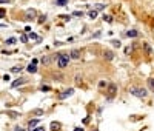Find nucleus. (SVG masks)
<instances>
[{"instance_id": "1", "label": "nucleus", "mask_w": 154, "mask_h": 131, "mask_svg": "<svg viewBox=\"0 0 154 131\" xmlns=\"http://www.w3.org/2000/svg\"><path fill=\"white\" fill-rule=\"evenodd\" d=\"M68 62H69V57L66 56V54H62V56H59V68H65L68 67Z\"/></svg>"}, {"instance_id": "2", "label": "nucleus", "mask_w": 154, "mask_h": 131, "mask_svg": "<svg viewBox=\"0 0 154 131\" xmlns=\"http://www.w3.org/2000/svg\"><path fill=\"white\" fill-rule=\"evenodd\" d=\"M131 92L136 94L137 97H146L148 96V92H146L145 88H131Z\"/></svg>"}, {"instance_id": "3", "label": "nucleus", "mask_w": 154, "mask_h": 131, "mask_svg": "<svg viewBox=\"0 0 154 131\" xmlns=\"http://www.w3.org/2000/svg\"><path fill=\"white\" fill-rule=\"evenodd\" d=\"M116 92H117V86H116L114 83H109V85H108V96L113 97Z\"/></svg>"}, {"instance_id": "4", "label": "nucleus", "mask_w": 154, "mask_h": 131, "mask_svg": "<svg viewBox=\"0 0 154 131\" xmlns=\"http://www.w3.org/2000/svg\"><path fill=\"white\" fill-rule=\"evenodd\" d=\"M69 57L71 59H80V51L79 50H73L71 54H69Z\"/></svg>"}, {"instance_id": "5", "label": "nucleus", "mask_w": 154, "mask_h": 131, "mask_svg": "<svg viewBox=\"0 0 154 131\" xmlns=\"http://www.w3.org/2000/svg\"><path fill=\"white\" fill-rule=\"evenodd\" d=\"M73 92H74V90H73V88H69V90H66V91H65V92H63V94H62V96H60V99H66V97H69L71 94H73Z\"/></svg>"}, {"instance_id": "6", "label": "nucleus", "mask_w": 154, "mask_h": 131, "mask_svg": "<svg viewBox=\"0 0 154 131\" xmlns=\"http://www.w3.org/2000/svg\"><path fill=\"white\" fill-rule=\"evenodd\" d=\"M25 82H26L25 79H17V80L13 82V85H11V86H13V88H15V86H19V85H23Z\"/></svg>"}, {"instance_id": "7", "label": "nucleus", "mask_w": 154, "mask_h": 131, "mask_svg": "<svg viewBox=\"0 0 154 131\" xmlns=\"http://www.w3.org/2000/svg\"><path fill=\"white\" fill-rule=\"evenodd\" d=\"M26 17H28V19H32V17H36V11H34V9H29L28 13H26Z\"/></svg>"}, {"instance_id": "8", "label": "nucleus", "mask_w": 154, "mask_h": 131, "mask_svg": "<svg viewBox=\"0 0 154 131\" xmlns=\"http://www.w3.org/2000/svg\"><path fill=\"white\" fill-rule=\"evenodd\" d=\"M37 123H38V119H34V120H31V122H29V130L32 131V130H34V127H36Z\"/></svg>"}, {"instance_id": "9", "label": "nucleus", "mask_w": 154, "mask_h": 131, "mask_svg": "<svg viewBox=\"0 0 154 131\" xmlns=\"http://www.w3.org/2000/svg\"><path fill=\"white\" fill-rule=\"evenodd\" d=\"M103 56H105V57H106V60H111V59H113V53L106 50L105 53H103Z\"/></svg>"}, {"instance_id": "10", "label": "nucleus", "mask_w": 154, "mask_h": 131, "mask_svg": "<svg viewBox=\"0 0 154 131\" xmlns=\"http://www.w3.org/2000/svg\"><path fill=\"white\" fill-rule=\"evenodd\" d=\"M126 36H128V37H136V36H137V31H136V29H131V31L126 32Z\"/></svg>"}, {"instance_id": "11", "label": "nucleus", "mask_w": 154, "mask_h": 131, "mask_svg": "<svg viewBox=\"0 0 154 131\" xmlns=\"http://www.w3.org/2000/svg\"><path fill=\"white\" fill-rule=\"evenodd\" d=\"M88 15H90L91 19H96V17H97V11H90V13H88Z\"/></svg>"}, {"instance_id": "12", "label": "nucleus", "mask_w": 154, "mask_h": 131, "mask_svg": "<svg viewBox=\"0 0 154 131\" xmlns=\"http://www.w3.org/2000/svg\"><path fill=\"white\" fill-rule=\"evenodd\" d=\"M28 71H29V73H36V71H37L36 65H29V67H28Z\"/></svg>"}, {"instance_id": "13", "label": "nucleus", "mask_w": 154, "mask_h": 131, "mask_svg": "<svg viewBox=\"0 0 154 131\" xmlns=\"http://www.w3.org/2000/svg\"><path fill=\"white\" fill-rule=\"evenodd\" d=\"M148 85H150V88L154 91V79H150V80H148Z\"/></svg>"}, {"instance_id": "14", "label": "nucleus", "mask_w": 154, "mask_h": 131, "mask_svg": "<svg viewBox=\"0 0 154 131\" xmlns=\"http://www.w3.org/2000/svg\"><path fill=\"white\" fill-rule=\"evenodd\" d=\"M5 14H6V9H5V8H0V17H5Z\"/></svg>"}, {"instance_id": "15", "label": "nucleus", "mask_w": 154, "mask_h": 131, "mask_svg": "<svg viewBox=\"0 0 154 131\" xmlns=\"http://www.w3.org/2000/svg\"><path fill=\"white\" fill-rule=\"evenodd\" d=\"M103 20H106L108 23H111V22H113V20H111V17H109V15H103Z\"/></svg>"}, {"instance_id": "16", "label": "nucleus", "mask_w": 154, "mask_h": 131, "mask_svg": "<svg viewBox=\"0 0 154 131\" xmlns=\"http://www.w3.org/2000/svg\"><path fill=\"white\" fill-rule=\"evenodd\" d=\"M6 43H8V45H11V43H15V39H14V37H11V39L6 40Z\"/></svg>"}, {"instance_id": "17", "label": "nucleus", "mask_w": 154, "mask_h": 131, "mask_svg": "<svg viewBox=\"0 0 154 131\" xmlns=\"http://www.w3.org/2000/svg\"><path fill=\"white\" fill-rule=\"evenodd\" d=\"M51 127H52V130H59L60 128V123H52Z\"/></svg>"}, {"instance_id": "18", "label": "nucleus", "mask_w": 154, "mask_h": 131, "mask_svg": "<svg viewBox=\"0 0 154 131\" xmlns=\"http://www.w3.org/2000/svg\"><path fill=\"white\" fill-rule=\"evenodd\" d=\"M20 69H22L20 67H14V68H13V69H11V71H13V73H19V71H20Z\"/></svg>"}, {"instance_id": "19", "label": "nucleus", "mask_w": 154, "mask_h": 131, "mask_svg": "<svg viewBox=\"0 0 154 131\" xmlns=\"http://www.w3.org/2000/svg\"><path fill=\"white\" fill-rule=\"evenodd\" d=\"M66 2H68V0H57V2H56V3H57V5H65V3H66Z\"/></svg>"}, {"instance_id": "20", "label": "nucleus", "mask_w": 154, "mask_h": 131, "mask_svg": "<svg viewBox=\"0 0 154 131\" xmlns=\"http://www.w3.org/2000/svg\"><path fill=\"white\" fill-rule=\"evenodd\" d=\"M28 36H29V39H37V36L34 34V32H29V34H28Z\"/></svg>"}, {"instance_id": "21", "label": "nucleus", "mask_w": 154, "mask_h": 131, "mask_svg": "<svg viewBox=\"0 0 154 131\" xmlns=\"http://www.w3.org/2000/svg\"><path fill=\"white\" fill-rule=\"evenodd\" d=\"M20 40H22V42H28V37H26V36H22Z\"/></svg>"}, {"instance_id": "22", "label": "nucleus", "mask_w": 154, "mask_h": 131, "mask_svg": "<svg viewBox=\"0 0 154 131\" xmlns=\"http://www.w3.org/2000/svg\"><path fill=\"white\" fill-rule=\"evenodd\" d=\"M74 15H77V17H82V13H80V11H74Z\"/></svg>"}, {"instance_id": "23", "label": "nucleus", "mask_w": 154, "mask_h": 131, "mask_svg": "<svg viewBox=\"0 0 154 131\" xmlns=\"http://www.w3.org/2000/svg\"><path fill=\"white\" fill-rule=\"evenodd\" d=\"M32 131H45V128H42V127H40V128H36V130H32Z\"/></svg>"}, {"instance_id": "24", "label": "nucleus", "mask_w": 154, "mask_h": 131, "mask_svg": "<svg viewBox=\"0 0 154 131\" xmlns=\"http://www.w3.org/2000/svg\"><path fill=\"white\" fill-rule=\"evenodd\" d=\"M0 3H9V0H0Z\"/></svg>"}, {"instance_id": "25", "label": "nucleus", "mask_w": 154, "mask_h": 131, "mask_svg": "<svg viewBox=\"0 0 154 131\" xmlns=\"http://www.w3.org/2000/svg\"><path fill=\"white\" fill-rule=\"evenodd\" d=\"M74 131H83V128H76Z\"/></svg>"}, {"instance_id": "26", "label": "nucleus", "mask_w": 154, "mask_h": 131, "mask_svg": "<svg viewBox=\"0 0 154 131\" xmlns=\"http://www.w3.org/2000/svg\"><path fill=\"white\" fill-rule=\"evenodd\" d=\"M15 131H23V130H22V128H15Z\"/></svg>"}, {"instance_id": "27", "label": "nucleus", "mask_w": 154, "mask_h": 131, "mask_svg": "<svg viewBox=\"0 0 154 131\" xmlns=\"http://www.w3.org/2000/svg\"><path fill=\"white\" fill-rule=\"evenodd\" d=\"M96 131H97V130H96Z\"/></svg>"}]
</instances>
